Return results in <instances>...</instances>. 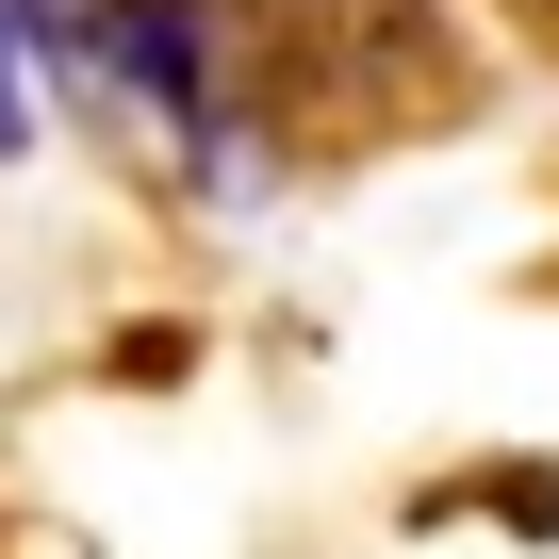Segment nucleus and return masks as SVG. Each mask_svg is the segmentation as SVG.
Wrapping results in <instances>:
<instances>
[{
    "instance_id": "nucleus-1",
    "label": "nucleus",
    "mask_w": 559,
    "mask_h": 559,
    "mask_svg": "<svg viewBox=\"0 0 559 559\" xmlns=\"http://www.w3.org/2000/svg\"><path fill=\"white\" fill-rule=\"evenodd\" d=\"M230 34H214V0H116L99 17V83L116 99H148V116H181V132H214V99H230V67H214Z\"/></svg>"
},
{
    "instance_id": "nucleus-3",
    "label": "nucleus",
    "mask_w": 559,
    "mask_h": 559,
    "mask_svg": "<svg viewBox=\"0 0 559 559\" xmlns=\"http://www.w3.org/2000/svg\"><path fill=\"white\" fill-rule=\"evenodd\" d=\"M34 148V83H17V34H0V165Z\"/></svg>"
},
{
    "instance_id": "nucleus-2",
    "label": "nucleus",
    "mask_w": 559,
    "mask_h": 559,
    "mask_svg": "<svg viewBox=\"0 0 559 559\" xmlns=\"http://www.w3.org/2000/svg\"><path fill=\"white\" fill-rule=\"evenodd\" d=\"M99 17H116V0H0L17 50H99Z\"/></svg>"
}]
</instances>
